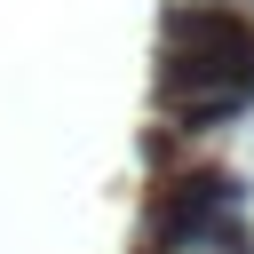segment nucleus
I'll return each instance as SVG.
<instances>
[{
    "label": "nucleus",
    "instance_id": "nucleus-1",
    "mask_svg": "<svg viewBox=\"0 0 254 254\" xmlns=\"http://www.w3.org/2000/svg\"><path fill=\"white\" fill-rule=\"evenodd\" d=\"M151 254H246V183L230 167H183L151 214Z\"/></svg>",
    "mask_w": 254,
    "mask_h": 254
}]
</instances>
